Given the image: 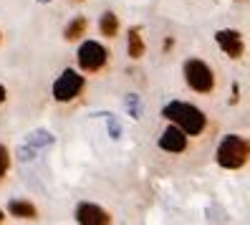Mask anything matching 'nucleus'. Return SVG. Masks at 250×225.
<instances>
[{
  "instance_id": "f257e3e1",
  "label": "nucleus",
  "mask_w": 250,
  "mask_h": 225,
  "mask_svg": "<svg viewBox=\"0 0 250 225\" xmlns=\"http://www.w3.org/2000/svg\"><path fill=\"white\" fill-rule=\"evenodd\" d=\"M162 116L169 119L172 124H177L185 134H189V137L202 134L205 124H208L205 112H200L197 107H192V104H187V101H169L167 107L162 109Z\"/></svg>"
},
{
  "instance_id": "f03ea898",
  "label": "nucleus",
  "mask_w": 250,
  "mask_h": 225,
  "mask_svg": "<svg viewBox=\"0 0 250 225\" xmlns=\"http://www.w3.org/2000/svg\"><path fill=\"white\" fill-rule=\"evenodd\" d=\"M248 155H250L248 139L240 137V134H228L217 147V164L225 170H240L248 162Z\"/></svg>"
},
{
  "instance_id": "7ed1b4c3",
  "label": "nucleus",
  "mask_w": 250,
  "mask_h": 225,
  "mask_svg": "<svg viewBox=\"0 0 250 225\" xmlns=\"http://www.w3.org/2000/svg\"><path fill=\"white\" fill-rule=\"evenodd\" d=\"M185 81L192 91L210 94L212 86H215V73L205 61H200V58H189L185 64Z\"/></svg>"
},
{
  "instance_id": "20e7f679",
  "label": "nucleus",
  "mask_w": 250,
  "mask_h": 225,
  "mask_svg": "<svg viewBox=\"0 0 250 225\" xmlns=\"http://www.w3.org/2000/svg\"><path fill=\"white\" fill-rule=\"evenodd\" d=\"M81 89H83V76H79V71H73V68H66L53 84V99L71 101L73 96H79Z\"/></svg>"
},
{
  "instance_id": "39448f33",
  "label": "nucleus",
  "mask_w": 250,
  "mask_h": 225,
  "mask_svg": "<svg viewBox=\"0 0 250 225\" xmlns=\"http://www.w3.org/2000/svg\"><path fill=\"white\" fill-rule=\"evenodd\" d=\"M106 48L101 46V43L96 41H86L81 43V48H79V66L83 71H99V68H104L106 66Z\"/></svg>"
},
{
  "instance_id": "423d86ee",
  "label": "nucleus",
  "mask_w": 250,
  "mask_h": 225,
  "mask_svg": "<svg viewBox=\"0 0 250 225\" xmlns=\"http://www.w3.org/2000/svg\"><path fill=\"white\" fill-rule=\"evenodd\" d=\"M215 41H217V46L223 48L230 58H240L243 56V36L238 31H232V28H223V31H217L215 33Z\"/></svg>"
},
{
  "instance_id": "0eeeda50",
  "label": "nucleus",
  "mask_w": 250,
  "mask_h": 225,
  "mask_svg": "<svg viewBox=\"0 0 250 225\" xmlns=\"http://www.w3.org/2000/svg\"><path fill=\"white\" fill-rule=\"evenodd\" d=\"M76 223H81V225H106V223H111V215L106 210H101L99 205L81 202L76 207Z\"/></svg>"
},
{
  "instance_id": "6e6552de",
  "label": "nucleus",
  "mask_w": 250,
  "mask_h": 225,
  "mask_svg": "<svg viewBox=\"0 0 250 225\" xmlns=\"http://www.w3.org/2000/svg\"><path fill=\"white\" fill-rule=\"evenodd\" d=\"M159 147L165 149V152H185L187 134H185L177 124H169V127L165 129V134L159 137Z\"/></svg>"
},
{
  "instance_id": "1a4fd4ad",
  "label": "nucleus",
  "mask_w": 250,
  "mask_h": 225,
  "mask_svg": "<svg viewBox=\"0 0 250 225\" xmlns=\"http://www.w3.org/2000/svg\"><path fill=\"white\" fill-rule=\"evenodd\" d=\"M8 210H10V215L25 218V220H36V215H38L36 205H33V202H28V200H13V202L8 205Z\"/></svg>"
},
{
  "instance_id": "9d476101",
  "label": "nucleus",
  "mask_w": 250,
  "mask_h": 225,
  "mask_svg": "<svg viewBox=\"0 0 250 225\" xmlns=\"http://www.w3.org/2000/svg\"><path fill=\"white\" fill-rule=\"evenodd\" d=\"M99 31L104 36H109V38H114L116 33H119V18H116L114 13H104L101 21H99Z\"/></svg>"
},
{
  "instance_id": "9b49d317",
  "label": "nucleus",
  "mask_w": 250,
  "mask_h": 225,
  "mask_svg": "<svg viewBox=\"0 0 250 225\" xmlns=\"http://www.w3.org/2000/svg\"><path fill=\"white\" fill-rule=\"evenodd\" d=\"M129 56L131 58H142L144 56V41H142L139 28H131L129 31Z\"/></svg>"
},
{
  "instance_id": "f8f14e48",
  "label": "nucleus",
  "mask_w": 250,
  "mask_h": 225,
  "mask_svg": "<svg viewBox=\"0 0 250 225\" xmlns=\"http://www.w3.org/2000/svg\"><path fill=\"white\" fill-rule=\"evenodd\" d=\"M83 31H86V18H73V21L66 25L63 36H66V41H79V38L83 36Z\"/></svg>"
},
{
  "instance_id": "ddd939ff",
  "label": "nucleus",
  "mask_w": 250,
  "mask_h": 225,
  "mask_svg": "<svg viewBox=\"0 0 250 225\" xmlns=\"http://www.w3.org/2000/svg\"><path fill=\"white\" fill-rule=\"evenodd\" d=\"M8 164H10V155H8V149L0 144V180L5 177V172H8Z\"/></svg>"
},
{
  "instance_id": "4468645a",
  "label": "nucleus",
  "mask_w": 250,
  "mask_h": 225,
  "mask_svg": "<svg viewBox=\"0 0 250 225\" xmlns=\"http://www.w3.org/2000/svg\"><path fill=\"white\" fill-rule=\"evenodd\" d=\"M3 101H5V86L0 84V104H3Z\"/></svg>"
},
{
  "instance_id": "2eb2a0df",
  "label": "nucleus",
  "mask_w": 250,
  "mask_h": 225,
  "mask_svg": "<svg viewBox=\"0 0 250 225\" xmlns=\"http://www.w3.org/2000/svg\"><path fill=\"white\" fill-rule=\"evenodd\" d=\"M5 220V215H3V210H0V223H3Z\"/></svg>"
}]
</instances>
